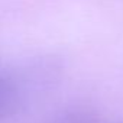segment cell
<instances>
[{"mask_svg":"<svg viewBox=\"0 0 123 123\" xmlns=\"http://www.w3.org/2000/svg\"><path fill=\"white\" fill-rule=\"evenodd\" d=\"M12 98H13V91H12L10 86L6 83V80L0 77V114L12 103Z\"/></svg>","mask_w":123,"mask_h":123,"instance_id":"1","label":"cell"}]
</instances>
